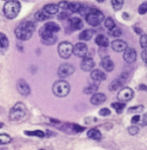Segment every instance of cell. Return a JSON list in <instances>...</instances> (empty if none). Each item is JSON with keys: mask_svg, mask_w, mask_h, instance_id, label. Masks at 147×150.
Segmentation results:
<instances>
[{"mask_svg": "<svg viewBox=\"0 0 147 150\" xmlns=\"http://www.w3.org/2000/svg\"><path fill=\"white\" fill-rule=\"evenodd\" d=\"M34 29H35V25H34L33 22L23 21L17 25V27L14 30V33L18 40H28L33 36Z\"/></svg>", "mask_w": 147, "mask_h": 150, "instance_id": "6da1fadb", "label": "cell"}, {"mask_svg": "<svg viewBox=\"0 0 147 150\" xmlns=\"http://www.w3.org/2000/svg\"><path fill=\"white\" fill-rule=\"evenodd\" d=\"M26 107L24 106L23 103L18 102L11 108L10 112H9V119L12 122H17L20 121L26 116Z\"/></svg>", "mask_w": 147, "mask_h": 150, "instance_id": "7a4b0ae2", "label": "cell"}, {"mask_svg": "<svg viewBox=\"0 0 147 150\" xmlns=\"http://www.w3.org/2000/svg\"><path fill=\"white\" fill-rule=\"evenodd\" d=\"M4 14L8 19H13L18 15L20 11V4L17 0H9L4 5Z\"/></svg>", "mask_w": 147, "mask_h": 150, "instance_id": "3957f363", "label": "cell"}, {"mask_svg": "<svg viewBox=\"0 0 147 150\" xmlns=\"http://www.w3.org/2000/svg\"><path fill=\"white\" fill-rule=\"evenodd\" d=\"M70 91H71L70 84L64 80L57 81L54 84V86H52V92L59 98L66 97L69 95V93H70Z\"/></svg>", "mask_w": 147, "mask_h": 150, "instance_id": "277c9868", "label": "cell"}, {"mask_svg": "<svg viewBox=\"0 0 147 150\" xmlns=\"http://www.w3.org/2000/svg\"><path fill=\"white\" fill-rule=\"evenodd\" d=\"M86 21L92 26H99L104 21V14L98 9H90L86 14Z\"/></svg>", "mask_w": 147, "mask_h": 150, "instance_id": "5b68a950", "label": "cell"}, {"mask_svg": "<svg viewBox=\"0 0 147 150\" xmlns=\"http://www.w3.org/2000/svg\"><path fill=\"white\" fill-rule=\"evenodd\" d=\"M57 52L61 59H69L74 54V45L69 41H63L59 43Z\"/></svg>", "mask_w": 147, "mask_h": 150, "instance_id": "8992f818", "label": "cell"}, {"mask_svg": "<svg viewBox=\"0 0 147 150\" xmlns=\"http://www.w3.org/2000/svg\"><path fill=\"white\" fill-rule=\"evenodd\" d=\"M40 35L41 38V41L47 45H52L57 42V36L54 35V33H52L49 30H47L45 27L40 28Z\"/></svg>", "mask_w": 147, "mask_h": 150, "instance_id": "52a82bcc", "label": "cell"}, {"mask_svg": "<svg viewBox=\"0 0 147 150\" xmlns=\"http://www.w3.org/2000/svg\"><path fill=\"white\" fill-rule=\"evenodd\" d=\"M133 96H134V92H133V90L131 89V88L126 87V88H123V89H121L120 91H119L117 98H118V100L120 101V102L126 103V102H129L130 100H132Z\"/></svg>", "mask_w": 147, "mask_h": 150, "instance_id": "ba28073f", "label": "cell"}, {"mask_svg": "<svg viewBox=\"0 0 147 150\" xmlns=\"http://www.w3.org/2000/svg\"><path fill=\"white\" fill-rule=\"evenodd\" d=\"M75 71V68L71 64H63L59 66L57 70V75L59 78H66L69 76L73 75Z\"/></svg>", "mask_w": 147, "mask_h": 150, "instance_id": "9c48e42d", "label": "cell"}, {"mask_svg": "<svg viewBox=\"0 0 147 150\" xmlns=\"http://www.w3.org/2000/svg\"><path fill=\"white\" fill-rule=\"evenodd\" d=\"M74 54L77 55L78 57H84L88 54V47L84 42H78L77 45H74Z\"/></svg>", "mask_w": 147, "mask_h": 150, "instance_id": "30bf717a", "label": "cell"}, {"mask_svg": "<svg viewBox=\"0 0 147 150\" xmlns=\"http://www.w3.org/2000/svg\"><path fill=\"white\" fill-rule=\"evenodd\" d=\"M123 59L126 63L128 64H132L136 61L137 59V54H136V50L132 47H128L127 50L124 52L123 54Z\"/></svg>", "mask_w": 147, "mask_h": 150, "instance_id": "8fae6325", "label": "cell"}, {"mask_svg": "<svg viewBox=\"0 0 147 150\" xmlns=\"http://www.w3.org/2000/svg\"><path fill=\"white\" fill-rule=\"evenodd\" d=\"M16 88H17V91L20 95L22 96H28L30 94V88H29L28 84L25 82L24 80H19L17 82V85H16Z\"/></svg>", "mask_w": 147, "mask_h": 150, "instance_id": "7c38bea8", "label": "cell"}, {"mask_svg": "<svg viewBox=\"0 0 147 150\" xmlns=\"http://www.w3.org/2000/svg\"><path fill=\"white\" fill-rule=\"evenodd\" d=\"M111 47L113 48V50H115V52H125V50L128 48L127 43H126L124 40H116L112 41Z\"/></svg>", "mask_w": 147, "mask_h": 150, "instance_id": "4fadbf2b", "label": "cell"}, {"mask_svg": "<svg viewBox=\"0 0 147 150\" xmlns=\"http://www.w3.org/2000/svg\"><path fill=\"white\" fill-rule=\"evenodd\" d=\"M95 67V63H94L93 59L87 55L86 57H84L81 63V69L84 71H90L94 69Z\"/></svg>", "mask_w": 147, "mask_h": 150, "instance_id": "5bb4252c", "label": "cell"}, {"mask_svg": "<svg viewBox=\"0 0 147 150\" xmlns=\"http://www.w3.org/2000/svg\"><path fill=\"white\" fill-rule=\"evenodd\" d=\"M91 78L94 82L100 83L102 81L106 80V75H105L104 71H102L101 70H93L91 73Z\"/></svg>", "mask_w": 147, "mask_h": 150, "instance_id": "9a60e30c", "label": "cell"}, {"mask_svg": "<svg viewBox=\"0 0 147 150\" xmlns=\"http://www.w3.org/2000/svg\"><path fill=\"white\" fill-rule=\"evenodd\" d=\"M101 67L106 71H112L114 70V63L109 57H105L101 59Z\"/></svg>", "mask_w": 147, "mask_h": 150, "instance_id": "2e32d148", "label": "cell"}, {"mask_svg": "<svg viewBox=\"0 0 147 150\" xmlns=\"http://www.w3.org/2000/svg\"><path fill=\"white\" fill-rule=\"evenodd\" d=\"M105 101H106V96L103 93H96V94H94L91 98V103L95 106L101 105V104H103Z\"/></svg>", "mask_w": 147, "mask_h": 150, "instance_id": "e0dca14e", "label": "cell"}, {"mask_svg": "<svg viewBox=\"0 0 147 150\" xmlns=\"http://www.w3.org/2000/svg\"><path fill=\"white\" fill-rule=\"evenodd\" d=\"M69 20H70L71 27H72L74 30H80V29H82L83 26H84V23H83L82 19L79 17H71Z\"/></svg>", "mask_w": 147, "mask_h": 150, "instance_id": "ac0fdd59", "label": "cell"}, {"mask_svg": "<svg viewBox=\"0 0 147 150\" xmlns=\"http://www.w3.org/2000/svg\"><path fill=\"white\" fill-rule=\"evenodd\" d=\"M68 9L70 11H72V12L74 13H81L83 12V10L85 9V6L83 5V4H81L80 2H70L69 3V7Z\"/></svg>", "mask_w": 147, "mask_h": 150, "instance_id": "d6986e66", "label": "cell"}, {"mask_svg": "<svg viewBox=\"0 0 147 150\" xmlns=\"http://www.w3.org/2000/svg\"><path fill=\"white\" fill-rule=\"evenodd\" d=\"M95 34V31L93 29H85L83 30L79 35V38L80 40H83V41H87V40H90L93 35Z\"/></svg>", "mask_w": 147, "mask_h": 150, "instance_id": "ffe728a7", "label": "cell"}, {"mask_svg": "<svg viewBox=\"0 0 147 150\" xmlns=\"http://www.w3.org/2000/svg\"><path fill=\"white\" fill-rule=\"evenodd\" d=\"M59 5H57V4H47V5L43 7V10L45 11V12L47 13L49 16L52 15H56L57 12H59Z\"/></svg>", "mask_w": 147, "mask_h": 150, "instance_id": "44dd1931", "label": "cell"}, {"mask_svg": "<svg viewBox=\"0 0 147 150\" xmlns=\"http://www.w3.org/2000/svg\"><path fill=\"white\" fill-rule=\"evenodd\" d=\"M95 42L101 47H107L109 45V40L105 35H103V34H99V35L96 36Z\"/></svg>", "mask_w": 147, "mask_h": 150, "instance_id": "7402d4cb", "label": "cell"}, {"mask_svg": "<svg viewBox=\"0 0 147 150\" xmlns=\"http://www.w3.org/2000/svg\"><path fill=\"white\" fill-rule=\"evenodd\" d=\"M124 82H125V81H124L123 78H119V79L114 80L113 82L110 84L109 90H110V91H116V90H119L121 87L123 86Z\"/></svg>", "mask_w": 147, "mask_h": 150, "instance_id": "603a6c76", "label": "cell"}, {"mask_svg": "<svg viewBox=\"0 0 147 150\" xmlns=\"http://www.w3.org/2000/svg\"><path fill=\"white\" fill-rule=\"evenodd\" d=\"M87 136H88L90 139H93V140H100L101 138H102V134H101V132L98 130V129H90V130L88 131V133H87Z\"/></svg>", "mask_w": 147, "mask_h": 150, "instance_id": "cb8c5ba5", "label": "cell"}, {"mask_svg": "<svg viewBox=\"0 0 147 150\" xmlns=\"http://www.w3.org/2000/svg\"><path fill=\"white\" fill-rule=\"evenodd\" d=\"M43 27H45L47 30L52 32V33H56V32L59 31V26L56 23V22H52V21L47 22Z\"/></svg>", "mask_w": 147, "mask_h": 150, "instance_id": "d4e9b609", "label": "cell"}, {"mask_svg": "<svg viewBox=\"0 0 147 150\" xmlns=\"http://www.w3.org/2000/svg\"><path fill=\"white\" fill-rule=\"evenodd\" d=\"M8 45H9V40L7 36L4 33H2V32H0V48L5 50V48L8 47Z\"/></svg>", "mask_w": 147, "mask_h": 150, "instance_id": "484cf974", "label": "cell"}, {"mask_svg": "<svg viewBox=\"0 0 147 150\" xmlns=\"http://www.w3.org/2000/svg\"><path fill=\"white\" fill-rule=\"evenodd\" d=\"M47 18H49V15L47 14L43 9L40 11H37L35 14V19L38 20V21H45V20H47Z\"/></svg>", "mask_w": 147, "mask_h": 150, "instance_id": "4316f807", "label": "cell"}, {"mask_svg": "<svg viewBox=\"0 0 147 150\" xmlns=\"http://www.w3.org/2000/svg\"><path fill=\"white\" fill-rule=\"evenodd\" d=\"M112 108L116 111L118 114H120V113H122V111L124 110V108H125V103L123 102H115V103H112Z\"/></svg>", "mask_w": 147, "mask_h": 150, "instance_id": "83f0119b", "label": "cell"}, {"mask_svg": "<svg viewBox=\"0 0 147 150\" xmlns=\"http://www.w3.org/2000/svg\"><path fill=\"white\" fill-rule=\"evenodd\" d=\"M25 135L27 136H35V137H40V138H43L45 137V132L41 130H34V131H25L24 132Z\"/></svg>", "mask_w": 147, "mask_h": 150, "instance_id": "f1b7e54d", "label": "cell"}, {"mask_svg": "<svg viewBox=\"0 0 147 150\" xmlns=\"http://www.w3.org/2000/svg\"><path fill=\"white\" fill-rule=\"evenodd\" d=\"M97 90H98V85L97 84H92L87 88H85L84 93L85 94H93L94 95V94H96Z\"/></svg>", "mask_w": 147, "mask_h": 150, "instance_id": "f546056e", "label": "cell"}, {"mask_svg": "<svg viewBox=\"0 0 147 150\" xmlns=\"http://www.w3.org/2000/svg\"><path fill=\"white\" fill-rule=\"evenodd\" d=\"M104 24H105V27L109 29V30H110V29H113L114 27H116V23H115L113 18H111V17L106 18V19H105Z\"/></svg>", "mask_w": 147, "mask_h": 150, "instance_id": "4dcf8cb0", "label": "cell"}, {"mask_svg": "<svg viewBox=\"0 0 147 150\" xmlns=\"http://www.w3.org/2000/svg\"><path fill=\"white\" fill-rule=\"evenodd\" d=\"M11 137L7 134H0V145H5V144H8V143L11 142Z\"/></svg>", "mask_w": 147, "mask_h": 150, "instance_id": "1f68e13d", "label": "cell"}, {"mask_svg": "<svg viewBox=\"0 0 147 150\" xmlns=\"http://www.w3.org/2000/svg\"><path fill=\"white\" fill-rule=\"evenodd\" d=\"M144 110V107L142 105H138V106H134V107H131L128 109V113H131V114H138V113H141L142 111Z\"/></svg>", "mask_w": 147, "mask_h": 150, "instance_id": "d6a6232c", "label": "cell"}, {"mask_svg": "<svg viewBox=\"0 0 147 150\" xmlns=\"http://www.w3.org/2000/svg\"><path fill=\"white\" fill-rule=\"evenodd\" d=\"M111 3L115 10H120L124 4V0H111Z\"/></svg>", "mask_w": 147, "mask_h": 150, "instance_id": "836d02e7", "label": "cell"}, {"mask_svg": "<svg viewBox=\"0 0 147 150\" xmlns=\"http://www.w3.org/2000/svg\"><path fill=\"white\" fill-rule=\"evenodd\" d=\"M109 34L111 36H113V38H119V36L122 34V31H121V29L118 28V27H114L113 29H110L109 30Z\"/></svg>", "mask_w": 147, "mask_h": 150, "instance_id": "e575fe53", "label": "cell"}, {"mask_svg": "<svg viewBox=\"0 0 147 150\" xmlns=\"http://www.w3.org/2000/svg\"><path fill=\"white\" fill-rule=\"evenodd\" d=\"M139 42H140L141 47L143 48V50H146L147 48V34H141Z\"/></svg>", "mask_w": 147, "mask_h": 150, "instance_id": "d590c367", "label": "cell"}, {"mask_svg": "<svg viewBox=\"0 0 147 150\" xmlns=\"http://www.w3.org/2000/svg\"><path fill=\"white\" fill-rule=\"evenodd\" d=\"M128 132H129L130 135H133V136L137 135V134H138V132H139V127L133 124L132 126H130L129 128H128Z\"/></svg>", "mask_w": 147, "mask_h": 150, "instance_id": "8d00e7d4", "label": "cell"}, {"mask_svg": "<svg viewBox=\"0 0 147 150\" xmlns=\"http://www.w3.org/2000/svg\"><path fill=\"white\" fill-rule=\"evenodd\" d=\"M99 114L100 116H103V117H107L111 114V111H110L108 108H102L100 111H99Z\"/></svg>", "mask_w": 147, "mask_h": 150, "instance_id": "74e56055", "label": "cell"}, {"mask_svg": "<svg viewBox=\"0 0 147 150\" xmlns=\"http://www.w3.org/2000/svg\"><path fill=\"white\" fill-rule=\"evenodd\" d=\"M138 12H139V14H145V13L147 12V3L145 2V3H142L141 5L139 6V8H138Z\"/></svg>", "mask_w": 147, "mask_h": 150, "instance_id": "f35d334b", "label": "cell"}, {"mask_svg": "<svg viewBox=\"0 0 147 150\" xmlns=\"http://www.w3.org/2000/svg\"><path fill=\"white\" fill-rule=\"evenodd\" d=\"M84 127L83 126H80L78 124H73L72 125V130L75 131V132H83L84 131Z\"/></svg>", "mask_w": 147, "mask_h": 150, "instance_id": "ab89813d", "label": "cell"}, {"mask_svg": "<svg viewBox=\"0 0 147 150\" xmlns=\"http://www.w3.org/2000/svg\"><path fill=\"white\" fill-rule=\"evenodd\" d=\"M140 120H141V117H140L138 114H136L132 117V119H131V123L134 124V125H136L137 123H139L140 122Z\"/></svg>", "mask_w": 147, "mask_h": 150, "instance_id": "60d3db41", "label": "cell"}, {"mask_svg": "<svg viewBox=\"0 0 147 150\" xmlns=\"http://www.w3.org/2000/svg\"><path fill=\"white\" fill-rule=\"evenodd\" d=\"M59 19H61V20L70 19V15H69V13H66V12H61L59 14Z\"/></svg>", "mask_w": 147, "mask_h": 150, "instance_id": "b9f144b4", "label": "cell"}, {"mask_svg": "<svg viewBox=\"0 0 147 150\" xmlns=\"http://www.w3.org/2000/svg\"><path fill=\"white\" fill-rule=\"evenodd\" d=\"M59 8H61V9H66V8L69 7V2H66V1H61V2H59Z\"/></svg>", "mask_w": 147, "mask_h": 150, "instance_id": "7bdbcfd3", "label": "cell"}, {"mask_svg": "<svg viewBox=\"0 0 147 150\" xmlns=\"http://www.w3.org/2000/svg\"><path fill=\"white\" fill-rule=\"evenodd\" d=\"M141 121V125L142 126H146L147 125V113L143 115V117H142V119L140 120Z\"/></svg>", "mask_w": 147, "mask_h": 150, "instance_id": "ee69618b", "label": "cell"}, {"mask_svg": "<svg viewBox=\"0 0 147 150\" xmlns=\"http://www.w3.org/2000/svg\"><path fill=\"white\" fill-rule=\"evenodd\" d=\"M141 57H142V59H143L144 63L147 64V50H144L143 52H142V54H141Z\"/></svg>", "mask_w": 147, "mask_h": 150, "instance_id": "f6af8a7d", "label": "cell"}, {"mask_svg": "<svg viewBox=\"0 0 147 150\" xmlns=\"http://www.w3.org/2000/svg\"><path fill=\"white\" fill-rule=\"evenodd\" d=\"M134 30L136 33H138V34H142V30H141V28H139V27H134Z\"/></svg>", "mask_w": 147, "mask_h": 150, "instance_id": "bcb514c9", "label": "cell"}, {"mask_svg": "<svg viewBox=\"0 0 147 150\" xmlns=\"http://www.w3.org/2000/svg\"><path fill=\"white\" fill-rule=\"evenodd\" d=\"M139 89H140V90H144V91H146V90H147V87L145 86V85H140V86H139Z\"/></svg>", "mask_w": 147, "mask_h": 150, "instance_id": "7dc6e473", "label": "cell"}, {"mask_svg": "<svg viewBox=\"0 0 147 150\" xmlns=\"http://www.w3.org/2000/svg\"><path fill=\"white\" fill-rule=\"evenodd\" d=\"M97 1H98V2H104L105 0H97Z\"/></svg>", "mask_w": 147, "mask_h": 150, "instance_id": "c3c4849f", "label": "cell"}, {"mask_svg": "<svg viewBox=\"0 0 147 150\" xmlns=\"http://www.w3.org/2000/svg\"><path fill=\"white\" fill-rule=\"evenodd\" d=\"M0 127H2V123H0Z\"/></svg>", "mask_w": 147, "mask_h": 150, "instance_id": "681fc988", "label": "cell"}, {"mask_svg": "<svg viewBox=\"0 0 147 150\" xmlns=\"http://www.w3.org/2000/svg\"><path fill=\"white\" fill-rule=\"evenodd\" d=\"M40 150H45V149H40Z\"/></svg>", "mask_w": 147, "mask_h": 150, "instance_id": "f907efd6", "label": "cell"}, {"mask_svg": "<svg viewBox=\"0 0 147 150\" xmlns=\"http://www.w3.org/2000/svg\"><path fill=\"white\" fill-rule=\"evenodd\" d=\"M6 1H9V0H6Z\"/></svg>", "mask_w": 147, "mask_h": 150, "instance_id": "816d5d0a", "label": "cell"}]
</instances>
